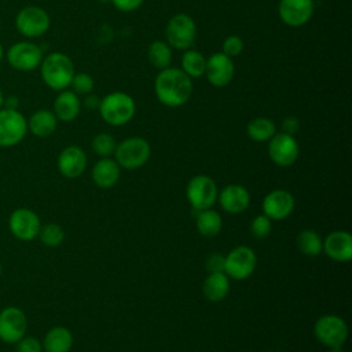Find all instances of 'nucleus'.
I'll use <instances>...</instances> for the list:
<instances>
[{
	"label": "nucleus",
	"instance_id": "9b49d317",
	"mask_svg": "<svg viewBox=\"0 0 352 352\" xmlns=\"http://www.w3.org/2000/svg\"><path fill=\"white\" fill-rule=\"evenodd\" d=\"M217 194L216 182L208 175L194 176L186 187V197L197 212L212 208L217 201Z\"/></svg>",
	"mask_w": 352,
	"mask_h": 352
},
{
	"label": "nucleus",
	"instance_id": "e433bc0d",
	"mask_svg": "<svg viewBox=\"0 0 352 352\" xmlns=\"http://www.w3.org/2000/svg\"><path fill=\"white\" fill-rule=\"evenodd\" d=\"M206 271L209 272H224V256L221 253H212L205 261Z\"/></svg>",
	"mask_w": 352,
	"mask_h": 352
},
{
	"label": "nucleus",
	"instance_id": "f03ea898",
	"mask_svg": "<svg viewBox=\"0 0 352 352\" xmlns=\"http://www.w3.org/2000/svg\"><path fill=\"white\" fill-rule=\"evenodd\" d=\"M38 69L43 82L56 92L67 89L76 73L72 58L59 51L44 55Z\"/></svg>",
	"mask_w": 352,
	"mask_h": 352
},
{
	"label": "nucleus",
	"instance_id": "412c9836",
	"mask_svg": "<svg viewBox=\"0 0 352 352\" xmlns=\"http://www.w3.org/2000/svg\"><path fill=\"white\" fill-rule=\"evenodd\" d=\"M52 111L58 121L70 122L76 120L81 111V100L72 89L59 91L52 103Z\"/></svg>",
	"mask_w": 352,
	"mask_h": 352
},
{
	"label": "nucleus",
	"instance_id": "1a4fd4ad",
	"mask_svg": "<svg viewBox=\"0 0 352 352\" xmlns=\"http://www.w3.org/2000/svg\"><path fill=\"white\" fill-rule=\"evenodd\" d=\"M28 133V120L18 109H0V147L19 144Z\"/></svg>",
	"mask_w": 352,
	"mask_h": 352
},
{
	"label": "nucleus",
	"instance_id": "4c0bfd02",
	"mask_svg": "<svg viewBox=\"0 0 352 352\" xmlns=\"http://www.w3.org/2000/svg\"><path fill=\"white\" fill-rule=\"evenodd\" d=\"M113 7L121 12H132L140 8L144 0H110Z\"/></svg>",
	"mask_w": 352,
	"mask_h": 352
},
{
	"label": "nucleus",
	"instance_id": "7ed1b4c3",
	"mask_svg": "<svg viewBox=\"0 0 352 352\" xmlns=\"http://www.w3.org/2000/svg\"><path fill=\"white\" fill-rule=\"evenodd\" d=\"M98 111L106 124L111 126H122L135 117L136 103L129 94L114 91L100 99Z\"/></svg>",
	"mask_w": 352,
	"mask_h": 352
},
{
	"label": "nucleus",
	"instance_id": "f8f14e48",
	"mask_svg": "<svg viewBox=\"0 0 352 352\" xmlns=\"http://www.w3.org/2000/svg\"><path fill=\"white\" fill-rule=\"evenodd\" d=\"M41 227L38 214L29 208H18L8 217L10 232L19 241L30 242L37 238Z\"/></svg>",
	"mask_w": 352,
	"mask_h": 352
},
{
	"label": "nucleus",
	"instance_id": "2eb2a0df",
	"mask_svg": "<svg viewBox=\"0 0 352 352\" xmlns=\"http://www.w3.org/2000/svg\"><path fill=\"white\" fill-rule=\"evenodd\" d=\"M315 11L314 0H279V19L289 28H301L307 25Z\"/></svg>",
	"mask_w": 352,
	"mask_h": 352
},
{
	"label": "nucleus",
	"instance_id": "0eeeda50",
	"mask_svg": "<svg viewBox=\"0 0 352 352\" xmlns=\"http://www.w3.org/2000/svg\"><path fill=\"white\" fill-rule=\"evenodd\" d=\"M314 336L329 349L341 348L348 338V324L341 316L326 314L316 319L314 324Z\"/></svg>",
	"mask_w": 352,
	"mask_h": 352
},
{
	"label": "nucleus",
	"instance_id": "39448f33",
	"mask_svg": "<svg viewBox=\"0 0 352 352\" xmlns=\"http://www.w3.org/2000/svg\"><path fill=\"white\" fill-rule=\"evenodd\" d=\"M114 160L124 169H138L147 164L151 155L150 143L140 136H131L117 143Z\"/></svg>",
	"mask_w": 352,
	"mask_h": 352
},
{
	"label": "nucleus",
	"instance_id": "5701e85b",
	"mask_svg": "<svg viewBox=\"0 0 352 352\" xmlns=\"http://www.w3.org/2000/svg\"><path fill=\"white\" fill-rule=\"evenodd\" d=\"M58 126V118L52 110L38 109L28 118V131L36 138L51 136Z\"/></svg>",
	"mask_w": 352,
	"mask_h": 352
},
{
	"label": "nucleus",
	"instance_id": "ddd939ff",
	"mask_svg": "<svg viewBox=\"0 0 352 352\" xmlns=\"http://www.w3.org/2000/svg\"><path fill=\"white\" fill-rule=\"evenodd\" d=\"M28 331L26 314L14 305L0 311V340L6 344H15Z\"/></svg>",
	"mask_w": 352,
	"mask_h": 352
},
{
	"label": "nucleus",
	"instance_id": "a19ab883",
	"mask_svg": "<svg viewBox=\"0 0 352 352\" xmlns=\"http://www.w3.org/2000/svg\"><path fill=\"white\" fill-rule=\"evenodd\" d=\"M3 107H7V109H18V98L14 96V95L6 96V99H4V106H3Z\"/></svg>",
	"mask_w": 352,
	"mask_h": 352
},
{
	"label": "nucleus",
	"instance_id": "b1692460",
	"mask_svg": "<svg viewBox=\"0 0 352 352\" xmlns=\"http://www.w3.org/2000/svg\"><path fill=\"white\" fill-rule=\"evenodd\" d=\"M204 296L210 302H220L230 292V278L226 272H209L202 285Z\"/></svg>",
	"mask_w": 352,
	"mask_h": 352
},
{
	"label": "nucleus",
	"instance_id": "9d476101",
	"mask_svg": "<svg viewBox=\"0 0 352 352\" xmlns=\"http://www.w3.org/2000/svg\"><path fill=\"white\" fill-rule=\"evenodd\" d=\"M257 265V257L252 248L246 245L235 246L224 256V272L228 278L243 280L249 278Z\"/></svg>",
	"mask_w": 352,
	"mask_h": 352
},
{
	"label": "nucleus",
	"instance_id": "393cba45",
	"mask_svg": "<svg viewBox=\"0 0 352 352\" xmlns=\"http://www.w3.org/2000/svg\"><path fill=\"white\" fill-rule=\"evenodd\" d=\"M44 352H69L73 346V334L65 326L51 327L43 340Z\"/></svg>",
	"mask_w": 352,
	"mask_h": 352
},
{
	"label": "nucleus",
	"instance_id": "4be33fe9",
	"mask_svg": "<svg viewBox=\"0 0 352 352\" xmlns=\"http://www.w3.org/2000/svg\"><path fill=\"white\" fill-rule=\"evenodd\" d=\"M121 166L114 158L103 157L92 168V180L100 188H110L120 180Z\"/></svg>",
	"mask_w": 352,
	"mask_h": 352
},
{
	"label": "nucleus",
	"instance_id": "6e6552de",
	"mask_svg": "<svg viewBox=\"0 0 352 352\" xmlns=\"http://www.w3.org/2000/svg\"><path fill=\"white\" fill-rule=\"evenodd\" d=\"M43 58V48L29 40H22L11 44L6 52V59L8 65L18 72H33L38 69Z\"/></svg>",
	"mask_w": 352,
	"mask_h": 352
},
{
	"label": "nucleus",
	"instance_id": "f3484780",
	"mask_svg": "<svg viewBox=\"0 0 352 352\" xmlns=\"http://www.w3.org/2000/svg\"><path fill=\"white\" fill-rule=\"evenodd\" d=\"M296 206V199L292 192L283 188L270 191L261 202L263 213L271 220H283L289 217Z\"/></svg>",
	"mask_w": 352,
	"mask_h": 352
},
{
	"label": "nucleus",
	"instance_id": "aec40b11",
	"mask_svg": "<svg viewBox=\"0 0 352 352\" xmlns=\"http://www.w3.org/2000/svg\"><path fill=\"white\" fill-rule=\"evenodd\" d=\"M217 201L224 212L238 214L248 209L250 204V194L241 184H228L217 194Z\"/></svg>",
	"mask_w": 352,
	"mask_h": 352
},
{
	"label": "nucleus",
	"instance_id": "f704fd0d",
	"mask_svg": "<svg viewBox=\"0 0 352 352\" xmlns=\"http://www.w3.org/2000/svg\"><path fill=\"white\" fill-rule=\"evenodd\" d=\"M243 40L242 37H239L238 34H230L224 38L223 44H221V52L227 56H230L231 59L236 58L238 55H241V52L243 51Z\"/></svg>",
	"mask_w": 352,
	"mask_h": 352
},
{
	"label": "nucleus",
	"instance_id": "a211bd4d",
	"mask_svg": "<svg viewBox=\"0 0 352 352\" xmlns=\"http://www.w3.org/2000/svg\"><path fill=\"white\" fill-rule=\"evenodd\" d=\"M58 170L67 179L78 177L84 173L87 168V154L76 144L66 146L58 155L56 160Z\"/></svg>",
	"mask_w": 352,
	"mask_h": 352
},
{
	"label": "nucleus",
	"instance_id": "72a5a7b5",
	"mask_svg": "<svg viewBox=\"0 0 352 352\" xmlns=\"http://www.w3.org/2000/svg\"><path fill=\"white\" fill-rule=\"evenodd\" d=\"M250 234L257 238V239H264L267 238L271 231H272V220L270 217H267L264 213L257 214L256 217L252 219L250 226H249Z\"/></svg>",
	"mask_w": 352,
	"mask_h": 352
},
{
	"label": "nucleus",
	"instance_id": "c85d7f7f",
	"mask_svg": "<svg viewBox=\"0 0 352 352\" xmlns=\"http://www.w3.org/2000/svg\"><path fill=\"white\" fill-rule=\"evenodd\" d=\"M246 133L253 142L264 143L276 133V126L275 122L267 117H256L248 122Z\"/></svg>",
	"mask_w": 352,
	"mask_h": 352
},
{
	"label": "nucleus",
	"instance_id": "79ce46f5",
	"mask_svg": "<svg viewBox=\"0 0 352 352\" xmlns=\"http://www.w3.org/2000/svg\"><path fill=\"white\" fill-rule=\"evenodd\" d=\"M4 99H6V96H4V92H3V89L0 88V109L4 106Z\"/></svg>",
	"mask_w": 352,
	"mask_h": 352
},
{
	"label": "nucleus",
	"instance_id": "a18cd8bd",
	"mask_svg": "<svg viewBox=\"0 0 352 352\" xmlns=\"http://www.w3.org/2000/svg\"><path fill=\"white\" fill-rule=\"evenodd\" d=\"M1 272H3V267H1V263H0V276H1Z\"/></svg>",
	"mask_w": 352,
	"mask_h": 352
},
{
	"label": "nucleus",
	"instance_id": "423d86ee",
	"mask_svg": "<svg viewBox=\"0 0 352 352\" xmlns=\"http://www.w3.org/2000/svg\"><path fill=\"white\" fill-rule=\"evenodd\" d=\"M51 26L50 14L38 6H26L15 15V29L25 38L44 36Z\"/></svg>",
	"mask_w": 352,
	"mask_h": 352
},
{
	"label": "nucleus",
	"instance_id": "f257e3e1",
	"mask_svg": "<svg viewBox=\"0 0 352 352\" xmlns=\"http://www.w3.org/2000/svg\"><path fill=\"white\" fill-rule=\"evenodd\" d=\"M192 80L180 67L169 66L158 70L154 78L155 98L170 109L184 106L192 95Z\"/></svg>",
	"mask_w": 352,
	"mask_h": 352
},
{
	"label": "nucleus",
	"instance_id": "2f4dec72",
	"mask_svg": "<svg viewBox=\"0 0 352 352\" xmlns=\"http://www.w3.org/2000/svg\"><path fill=\"white\" fill-rule=\"evenodd\" d=\"M116 146H117V142H116L114 136L107 132H100V133L95 135L91 142V147H92L94 153L96 155H99L100 158L113 155Z\"/></svg>",
	"mask_w": 352,
	"mask_h": 352
},
{
	"label": "nucleus",
	"instance_id": "ea45409f",
	"mask_svg": "<svg viewBox=\"0 0 352 352\" xmlns=\"http://www.w3.org/2000/svg\"><path fill=\"white\" fill-rule=\"evenodd\" d=\"M100 96L95 95V94H87L84 95V99L81 100V107H85L89 111H96L99 109L100 104Z\"/></svg>",
	"mask_w": 352,
	"mask_h": 352
},
{
	"label": "nucleus",
	"instance_id": "20e7f679",
	"mask_svg": "<svg viewBox=\"0 0 352 352\" xmlns=\"http://www.w3.org/2000/svg\"><path fill=\"white\" fill-rule=\"evenodd\" d=\"M197 38V23L188 14L177 12L165 25V41L172 50L192 48Z\"/></svg>",
	"mask_w": 352,
	"mask_h": 352
},
{
	"label": "nucleus",
	"instance_id": "473e14b6",
	"mask_svg": "<svg viewBox=\"0 0 352 352\" xmlns=\"http://www.w3.org/2000/svg\"><path fill=\"white\" fill-rule=\"evenodd\" d=\"M70 88L77 95L91 94L94 91V88H95L94 77L89 73H87V72H76L73 78H72Z\"/></svg>",
	"mask_w": 352,
	"mask_h": 352
},
{
	"label": "nucleus",
	"instance_id": "37998d69",
	"mask_svg": "<svg viewBox=\"0 0 352 352\" xmlns=\"http://www.w3.org/2000/svg\"><path fill=\"white\" fill-rule=\"evenodd\" d=\"M3 58H4V48L1 45V43H0V62L3 60Z\"/></svg>",
	"mask_w": 352,
	"mask_h": 352
},
{
	"label": "nucleus",
	"instance_id": "bb28decb",
	"mask_svg": "<svg viewBox=\"0 0 352 352\" xmlns=\"http://www.w3.org/2000/svg\"><path fill=\"white\" fill-rule=\"evenodd\" d=\"M205 66H206V58L202 52L192 50V48L183 51V55L180 58V69L191 80L204 77Z\"/></svg>",
	"mask_w": 352,
	"mask_h": 352
},
{
	"label": "nucleus",
	"instance_id": "dca6fc26",
	"mask_svg": "<svg viewBox=\"0 0 352 352\" xmlns=\"http://www.w3.org/2000/svg\"><path fill=\"white\" fill-rule=\"evenodd\" d=\"M234 74H235L234 60L230 56L224 55L221 51L213 52L209 58H206L204 77L210 85L216 88H223L232 81Z\"/></svg>",
	"mask_w": 352,
	"mask_h": 352
},
{
	"label": "nucleus",
	"instance_id": "c756f323",
	"mask_svg": "<svg viewBox=\"0 0 352 352\" xmlns=\"http://www.w3.org/2000/svg\"><path fill=\"white\" fill-rule=\"evenodd\" d=\"M296 245H297V249L302 254L314 257V256H318L322 253L323 239L319 235V232H316L315 230L305 228L298 232V235L296 238Z\"/></svg>",
	"mask_w": 352,
	"mask_h": 352
},
{
	"label": "nucleus",
	"instance_id": "58836bf2",
	"mask_svg": "<svg viewBox=\"0 0 352 352\" xmlns=\"http://www.w3.org/2000/svg\"><path fill=\"white\" fill-rule=\"evenodd\" d=\"M283 133H287V135H292L294 136L298 131H300V120L294 116H287L282 120V125H280Z\"/></svg>",
	"mask_w": 352,
	"mask_h": 352
},
{
	"label": "nucleus",
	"instance_id": "6ab92c4d",
	"mask_svg": "<svg viewBox=\"0 0 352 352\" xmlns=\"http://www.w3.org/2000/svg\"><path fill=\"white\" fill-rule=\"evenodd\" d=\"M324 254L337 263H348L352 258V236L348 231L337 230L323 239Z\"/></svg>",
	"mask_w": 352,
	"mask_h": 352
},
{
	"label": "nucleus",
	"instance_id": "c9c22d12",
	"mask_svg": "<svg viewBox=\"0 0 352 352\" xmlns=\"http://www.w3.org/2000/svg\"><path fill=\"white\" fill-rule=\"evenodd\" d=\"M16 352H43V344L38 338L33 336H23L15 342Z\"/></svg>",
	"mask_w": 352,
	"mask_h": 352
},
{
	"label": "nucleus",
	"instance_id": "c03bdc74",
	"mask_svg": "<svg viewBox=\"0 0 352 352\" xmlns=\"http://www.w3.org/2000/svg\"><path fill=\"white\" fill-rule=\"evenodd\" d=\"M327 352H344L341 348H330Z\"/></svg>",
	"mask_w": 352,
	"mask_h": 352
},
{
	"label": "nucleus",
	"instance_id": "a878e982",
	"mask_svg": "<svg viewBox=\"0 0 352 352\" xmlns=\"http://www.w3.org/2000/svg\"><path fill=\"white\" fill-rule=\"evenodd\" d=\"M195 226H197L198 232L202 236L213 238V236H216L221 231L223 219L219 214V212H216L214 209L209 208V209H204V210H198L197 212Z\"/></svg>",
	"mask_w": 352,
	"mask_h": 352
},
{
	"label": "nucleus",
	"instance_id": "7c9ffc66",
	"mask_svg": "<svg viewBox=\"0 0 352 352\" xmlns=\"http://www.w3.org/2000/svg\"><path fill=\"white\" fill-rule=\"evenodd\" d=\"M37 238L41 241V243H44L48 248H55L59 246L63 239H65V231L63 228L56 224V223H47V224H41L40 231Z\"/></svg>",
	"mask_w": 352,
	"mask_h": 352
},
{
	"label": "nucleus",
	"instance_id": "cd10ccee",
	"mask_svg": "<svg viewBox=\"0 0 352 352\" xmlns=\"http://www.w3.org/2000/svg\"><path fill=\"white\" fill-rule=\"evenodd\" d=\"M147 59L154 69H166L172 63V48L165 40H154L147 48Z\"/></svg>",
	"mask_w": 352,
	"mask_h": 352
},
{
	"label": "nucleus",
	"instance_id": "4468645a",
	"mask_svg": "<svg viewBox=\"0 0 352 352\" xmlns=\"http://www.w3.org/2000/svg\"><path fill=\"white\" fill-rule=\"evenodd\" d=\"M300 154V146L294 136L276 132L268 140V157L278 166L293 165Z\"/></svg>",
	"mask_w": 352,
	"mask_h": 352
}]
</instances>
